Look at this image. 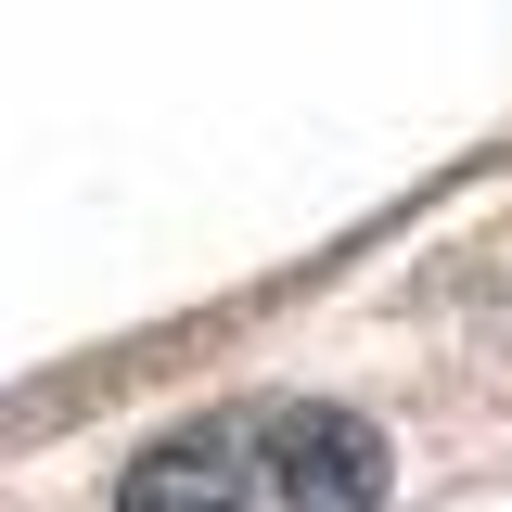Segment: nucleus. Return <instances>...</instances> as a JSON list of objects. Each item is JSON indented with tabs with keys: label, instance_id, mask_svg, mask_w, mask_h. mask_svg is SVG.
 <instances>
[{
	"label": "nucleus",
	"instance_id": "obj_1",
	"mask_svg": "<svg viewBox=\"0 0 512 512\" xmlns=\"http://www.w3.org/2000/svg\"><path fill=\"white\" fill-rule=\"evenodd\" d=\"M372 500H384L372 423L320 397H231L154 436L116 487V512H372Z\"/></svg>",
	"mask_w": 512,
	"mask_h": 512
}]
</instances>
